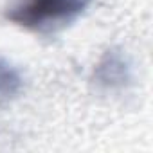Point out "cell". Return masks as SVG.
Instances as JSON below:
<instances>
[{"label": "cell", "instance_id": "obj_2", "mask_svg": "<svg viewBox=\"0 0 153 153\" xmlns=\"http://www.w3.org/2000/svg\"><path fill=\"white\" fill-rule=\"evenodd\" d=\"M20 88H22V78L18 70H15L4 59H0V101L16 96Z\"/></svg>", "mask_w": 153, "mask_h": 153}, {"label": "cell", "instance_id": "obj_1", "mask_svg": "<svg viewBox=\"0 0 153 153\" xmlns=\"http://www.w3.org/2000/svg\"><path fill=\"white\" fill-rule=\"evenodd\" d=\"M92 4V0H15L6 9V20L42 36L78 20Z\"/></svg>", "mask_w": 153, "mask_h": 153}]
</instances>
